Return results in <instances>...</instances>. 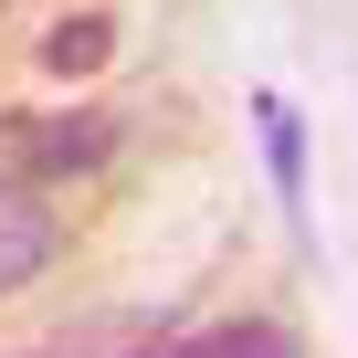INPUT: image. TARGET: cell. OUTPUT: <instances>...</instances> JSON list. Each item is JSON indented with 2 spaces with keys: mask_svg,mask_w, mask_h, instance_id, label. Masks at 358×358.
Masks as SVG:
<instances>
[{
  "mask_svg": "<svg viewBox=\"0 0 358 358\" xmlns=\"http://www.w3.org/2000/svg\"><path fill=\"white\" fill-rule=\"evenodd\" d=\"M106 148H116L106 106H85L74 127H11L0 137V179H11V190H43V179H64V169H95Z\"/></svg>",
  "mask_w": 358,
  "mask_h": 358,
  "instance_id": "cell-1",
  "label": "cell"
},
{
  "mask_svg": "<svg viewBox=\"0 0 358 358\" xmlns=\"http://www.w3.org/2000/svg\"><path fill=\"white\" fill-rule=\"evenodd\" d=\"M53 243H64L53 201H43V190H11V179H0V295H22V285L53 264Z\"/></svg>",
  "mask_w": 358,
  "mask_h": 358,
  "instance_id": "cell-2",
  "label": "cell"
},
{
  "mask_svg": "<svg viewBox=\"0 0 358 358\" xmlns=\"http://www.w3.org/2000/svg\"><path fill=\"white\" fill-rule=\"evenodd\" d=\"M158 358H306V337L285 316H222V327H190V337H158Z\"/></svg>",
  "mask_w": 358,
  "mask_h": 358,
  "instance_id": "cell-3",
  "label": "cell"
},
{
  "mask_svg": "<svg viewBox=\"0 0 358 358\" xmlns=\"http://www.w3.org/2000/svg\"><path fill=\"white\" fill-rule=\"evenodd\" d=\"M22 358H158V316H148V306H106V316H85V327L22 348Z\"/></svg>",
  "mask_w": 358,
  "mask_h": 358,
  "instance_id": "cell-4",
  "label": "cell"
},
{
  "mask_svg": "<svg viewBox=\"0 0 358 358\" xmlns=\"http://www.w3.org/2000/svg\"><path fill=\"white\" fill-rule=\"evenodd\" d=\"M253 127H264V169H274V201L285 211H306V116H295V95H253Z\"/></svg>",
  "mask_w": 358,
  "mask_h": 358,
  "instance_id": "cell-5",
  "label": "cell"
},
{
  "mask_svg": "<svg viewBox=\"0 0 358 358\" xmlns=\"http://www.w3.org/2000/svg\"><path fill=\"white\" fill-rule=\"evenodd\" d=\"M106 53H116V22H106V11H74V22H53V32H43V74H64V85H74V74H95Z\"/></svg>",
  "mask_w": 358,
  "mask_h": 358,
  "instance_id": "cell-6",
  "label": "cell"
}]
</instances>
